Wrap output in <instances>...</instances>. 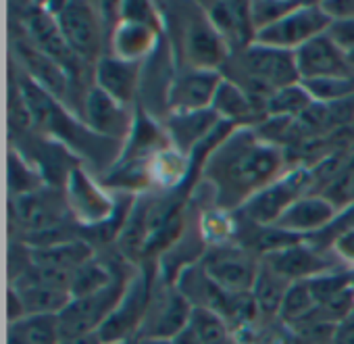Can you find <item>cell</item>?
Instances as JSON below:
<instances>
[{"mask_svg":"<svg viewBox=\"0 0 354 344\" xmlns=\"http://www.w3.org/2000/svg\"><path fill=\"white\" fill-rule=\"evenodd\" d=\"M315 105V100L310 98V94L306 92V88L302 84L283 88L279 92H275L267 105H265V113L271 117H294V115H304L310 107Z\"/></svg>","mask_w":354,"mask_h":344,"instance_id":"cell-30","label":"cell"},{"mask_svg":"<svg viewBox=\"0 0 354 344\" xmlns=\"http://www.w3.org/2000/svg\"><path fill=\"white\" fill-rule=\"evenodd\" d=\"M310 98L319 105H335L350 96H354V80L352 78H325L300 82Z\"/></svg>","mask_w":354,"mask_h":344,"instance_id":"cell-34","label":"cell"},{"mask_svg":"<svg viewBox=\"0 0 354 344\" xmlns=\"http://www.w3.org/2000/svg\"><path fill=\"white\" fill-rule=\"evenodd\" d=\"M86 121L94 127V132L117 138L129 129V117L121 102L111 98L100 88H94L86 96Z\"/></svg>","mask_w":354,"mask_h":344,"instance_id":"cell-20","label":"cell"},{"mask_svg":"<svg viewBox=\"0 0 354 344\" xmlns=\"http://www.w3.org/2000/svg\"><path fill=\"white\" fill-rule=\"evenodd\" d=\"M317 309V302L313 298L308 280H300V282H292V286L286 292V298L281 302L279 309V319L286 325H296L298 321H302L304 317H308L313 311Z\"/></svg>","mask_w":354,"mask_h":344,"instance_id":"cell-31","label":"cell"},{"mask_svg":"<svg viewBox=\"0 0 354 344\" xmlns=\"http://www.w3.org/2000/svg\"><path fill=\"white\" fill-rule=\"evenodd\" d=\"M281 150L254 129L240 127L225 136L205 163V178L221 209L244 207L257 192L279 180Z\"/></svg>","mask_w":354,"mask_h":344,"instance_id":"cell-1","label":"cell"},{"mask_svg":"<svg viewBox=\"0 0 354 344\" xmlns=\"http://www.w3.org/2000/svg\"><path fill=\"white\" fill-rule=\"evenodd\" d=\"M150 300V288L144 280V275L131 278L125 286V292L111 313V317L104 321V325L98 329V336L102 344H113V342H125L133 340L138 336L146 309Z\"/></svg>","mask_w":354,"mask_h":344,"instance_id":"cell-9","label":"cell"},{"mask_svg":"<svg viewBox=\"0 0 354 344\" xmlns=\"http://www.w3.org/2000/svg\"><path fill=\"white\" fill-rule=\"evenodd\" d=\"M201 265L209 278L230 294H250L261 267L248 251L236 246H213Z\"/></svg>","mask_w":354,"mask_h":344,"instance_id":"cell-8","label":"cell"},{"mask_svg":"<svg viewBox=\"0 0 354 344\" xmlns=\"http://www.w3.org/2000/svg\"><path fill=\"white\" fill-rule=\"evenodd\" d=\"M323 197L327 201H331L335 207H350L354 205V161L339 169V174L333 178V182L329 184V188L323 192Z\"/></svg>","mask_w":354,"mask_h":344,"instance_id":"cell-39","label":"cell"},{"mask_svg":"<svg viewBox=\"0 0 354 344\" xmlns=\"http://www.w3.org/2000/svg\"><path fill=\"white\" fill-rule=\"evenodd\" d=\"M240 67L246 78V84L250 86L246 94L252 98L261 96L263 102L290 86L300 84L298 67H296V55L281 48H271L252 42L246 46L240 55Z\"/></svg>","mask_w":354,"mask_h":344,"instance_id":"cell-2","label":"cell"},{"mask_svg":"<svg viewBox=\"0 0 354 344\" xmlns=\"http://www.w3.org/2000/svg\"><path fill=\"white\" fill-rule=\"evenodd\" d=\"M329 24L331 17L327 15L323 5H298L294 11H290L273 26L257 32L254 42L263 46L296 53L313 38L325 34Z\"/></svg>","mask_w":354,"mask_h":344,"instance_id":"cell-4","label":"cell"},{"mask_svg":"<svg viewBox=\"0 0 354 344\" xmlns=\"http://www.w3.org/2000/svg\"><path fill=\"white\" fill-rule=\"evenodd\" d=\"M88 261H92V248L82 240L50 242L32 251V263L36 267H50L67 273H73Z\"/></svg>","mask_w":354,"mask_h":344,"instance_id":"cell-23","label":"cell"},{"mask_svg":"<svg viewBox=\"0 0 354 344\" xmlns=\"http://www.w3.org/2000/svg\"><path fill=\"white\" fill-rule=\"evenodd\" d=\"M24 26L28 30V36L32 40V46L46 55L50 61H55L59 67H63L67 73H73L77 69V57L65 42L59 24L55 15L44 7H34L26 13Z\"/></svg>","mask_w":354,"mask_h":344,"instance_id":"cell-11","label":"cell"},{"mask_svg":"<svg viewBox=\"0 0 354 344\" xmlns=\"http://www.w3.org/2000/svg\"><path fill=\"white\" fill-rule=\"evenodd\" d=\"M184 48L194 69H209V71H217V67L227 59L230 53L227 42L211 26L205 11L203 17H196L186 26Z\"/></svg>","mask_w":354,"mask_h":344,"instance_id":"cell-14","label":"cell"},{"mask_svg":"<svg viewBox=\"0 0 354 344\" xmlns=\"http://www.w3.org/2000/svg\"><path fill=\"white\" fill-rule=\"evenodd\" d=\"M296 67L300 82L325 80V78H350V61L348 55L335 46V42L321 34L300 46L296 53Z\"/></svg>","mask_w":354,"mask_h":344,"instance_id":"cell-10","label":"cell"},{"mask_svg":"<svg viewBox=\"0 0 354 344\" xmlns=\"http://www.w3.org/2000/svg\"><path fill=\"white\" fill-rule=\"evenodd\" d=\"M61 344H102L98 334H86V336H75V338H67L61 340Z\"/></svg>","mask_w":354,"mask_h":344,"instance_id":"cell-44","label":"cell"},{"mask_svg":"<svg viewBox=\"0 0 354 344\" xmlns=\"http://www.w3.org/2000/svg\"><path fill=\"white\" fill-rule=\"evenodd\" d=\"M203 11L227 46H244L254 38L248 3H205Z\"/></svg>","mask_w":354,"mask_h":344,"instance_id":"cell-17","label":"cell"},{"mask_svg":"<svg viewBox=\"0 0 354 344\" xmlns=\"http://www.w3.org/2000/svg\"><path fill=\"white\" fill-rule=\"evenodd\" d=\"M300 3H279V0L277 3H250V19H252L254 36H257V32L273 26L281 17H286Z\"/></svg>","mask_w":354,"mask_h":344,"instance_id":"cell-38","label":"cell"},{"mask_svg":"<svg viewBox=\"0 0 354 344\" xmlns=\"http://www.w3.org/2000/svg\"><path fill=\"white\" fill-rule=\"evenodd\" d=\"M308 286H310V292H313V298L319 305L331 300L333 296L354 288V275L348 271V269H331L327 273H321L317 278H310L308 280Z\"/></svg>","mask_w":354,"mask_h":344,"instance_id":"cell-35","label":"cell"},{"mask_svg":"<svg viewBox=\"0 0 354 344\" xmlns=\"http://www.w3.org/2000/svg\"><path fill=\"white\" fill-rule=\"evenodd\" d=\"M17 53L24 59L30 75L34 78V82L50 96L55 98H63L69 86V73L59 67L55 61H50L46 55H42L40 51H36L30 44L19 42L17 44Z\"/></svg>","mask_w":354,"mask_h":344,"instance_id":"cell-24","label":"cell"},{"mask_svg":"<svg viewBox=\"0 0 354 344\" xmlns=\"http://www.w3.org/2000/svg\"><path fill=\"white\" fill-rule=\"evenodd\" d=\"M313 171L308 169H294L290 174L281 176L261 192H257L242 209L240 213L250 219L257 226L271 228L277 224V219L298 201L304 197L306 188L313 184Z\"/></svg>","mask_w":354,"mask_h":344,"instance_id":"cell-3","label":"cell"},{"mask_svg":"<svg viewBox=\"0 0 354 344\" xmlns=\"http://www.w3.org/2000/svg\"><path fill=\"white\" fill-rule=\"evenodd\" d=\"M113 344H133V340H125V342H113Z\"/></svg>","mask_w":354,"mask_h":344,"instance_id":"cell-46","label":"cell"},{"mask_svg":"<svg viewBox=\"0 0 354 344\" xmlns=\"http://www.w3.org/2000/svg\"><path fill=\"white\" fill-rule=\"evenodd\" d=\"M192 311L194 307L180 290L165 284L158 290L150 292L148 309L136 338L173 340L177 334L188 327Z\"/></svg>","mask_w":354,"mask_h":344,"instance_id":"cell-7","label":"cell"},{"mask_svg":"<svg viewBox=\"0 0 354 344\" xmlns=\"http://www.w3.org/2000/svg\"><path fill=\"white\" fill-rule=\"evenodd\" d=\"M337 48H342L346 55L354 53V15L352 17H339L331 19L327 32H325Z\"/></svg>","mask_w":354,"mask_h":344,"instance_id":"cell-40","label":"cell"},{"mask_svg":"<svg viewBox=\"0 0 354 344\" xmlns=\"http://www.w3.org/2000/svg\"><path fill=\"white\" fill-rule=\"evenodd\" d=\"M15 290L19 292L26 313L30 315H61L63 309L71 302V292L48 286L40 282L38 278L28 271L21 275L15 284Z\"/></svg>","mask_w":354,"mask_h":344,"instance_id":"cell-21","label":"cell"},{"mask_svg":"<svg viewBox=\"0 0 354 344\" xmlns=\"http://www.w3.org/2000/svg\"><path fill=\"white\" fill-rule=\"evenodd\" d=\"M59 30L73 51V55L82 61H100L102 55V21L96 9L88 3H59V7L48 9Z\"/></svg>","mask_w":354,"mask_h":344,"instance_id":"cell-5","label":"cell"},{"mask_svg":"<svg viewBox=\"0 0 354 344\" xmlns=\"http://www.w3.org/2000/svg\"><path fill=\"white\" fill-rule=\"evenodd\" d=\"M9 344H61L59 315H30L11 323Z\"/></svg>","mask_w":354,"mask_h":344,"instance_id":"cell-27","label":"cell"},{"mask_svg":"<svg viewBox=\"0 0 354 344\" xmlns=\"http://www.w3.org/2000/svg\"><path fill=\"white\" fill-rule=\"evenodd\" d=\"M221 80L223 78L219 71L209 69H192L184 73L169 92V105L173 113H196L211 109Z\"/></svg>","mask_w":354,"mask_h":344,"instance_id":"cell-13","label":"cell"},{"mask_svg":"<svg viewBox=\"0 0 354 344\" xmlns=\"http://www.w3.org/2000/svg\"><path fill=\"white\" fill-rule=\"evenodd\" d=\"M331 251H335V257L344 263L354 265V230L344 234L342 238H337L331 246Z\"/></svg>","mask_w":354,"mask_h":344,"instance_id":"cell-41","label":"cell"},{"mask_svg":"<svg viewBox=\"0 0 354 344\" xmlns=\"http://www.w3.org/2000/svg\"><path fill=\"white\" fill-rule=\"evenodd\" d=\"M67 192V203L82 224H102L113 211V205L104 192L94 182H90L80 169H73L69 174Z\"/></svg>","mask_w":354,"mask_h":344,"instance_id":"cell-18","label":"cell"},{"mask_svg":"<svg viewBox=\"0 0 354 344\" xmlns=\"http://www.w3.org/2000/svg\"><path fill=\"white\" fill-rule=\"evenodd\" d=\"M113 282H115V275L104 265H100L92 259L73 271V275H71V298L96 294V292L104 290L106 286H111Z\"/></svg>","mask_w":354,"mask_h":344,"instance_id":"cell-32","label":"cell"},{"mask_svg":"<svg viewBox=\"0 0 354 344\" xmlns=\"http://www.w3.org/2000/svg\"><path fill=\"white\" fill-rule=\"evenodd\" d=\"M217 121L219 115L213 109L196 113H173L167 121V127L180 152L186 154L215 129Z\"/></svg>","mask_w":354,"mask_h":344,"instance_id":"cell-22","label":"cell"},{"mask_svg":"<svg viewBox=\"0 0 354 344\" xmlns=\"http://www.w3.org/2000/svg\"><path fill=\"white\" fill-rule=\"evenodd\" d=\"M154 44V30L138 21H121L113 38V57L138 63Z\"/></svg>","mask_w":354,"mask_h":344,"instance_id":"cell-26","label":"cell"},{"mask_svg":"<svg viewBox=\"0 0 354 344\" xmlns=\"http://www.w3.org/2000/svg\"><path fill=\"white\" fill-rule=\"evenodd\" d=\"M125 286L127 282H119L115 278L111 286H106L104 290L96 294L71 298V302L59 315L61 340L86 336V334H98V329L104 325V321L111 317V313L119 305L125 292Z\"/></svg>","mask_w":354,"mask_h":344,"instance_id":"cell-6","label":"cell"},{"mask_svg":"<svg viewBox=\"0 0 354 344\" xmlns=\"http://www.w3.org/2000/svg\"><path fill=\"white\" fill-rule=\"evenodd\" d=\"M140 63L123 61L117 57H102L96 63V82L102 92L121 102L123 107L131 102L138 86Z\"/></svg>","mask_w":354,"mask_h":344,"instance_id":"cell-19","label":"cell"},{"mask_svg":"<svg viewBox=\"0 0 354 344\" xmlns=\"http://www.w3.org/2000/svg\"><path fill=\"white\" fill-rule=\"evenodd\" d=\"M331 344H354V311L335 325Z\"/></svg>","mask_w":354,"mask_h":344,"instance_id":"cell-42","label":"cell"},{"mask_svg":"<svg viewBox=\"0 0 354 344\" xmlns=\"http://www.w3.org/2000/svg\"><path fill=\"white\" fill-rule=\"evenodd\" d=\"M211 109L223 119H244L252 113L254 102L240 84L223 78L215 92Z\"/></svg>","mask_w":354,"mask_h":344,"instance_id":"cell-29","label":"cell"},{"mask_svg":"<svg viewBox=\"0 0 354 344\" xmlns=\"http://www.w3.org/2000/svg\"><path fill=\"white\" fill-rule=\"evenodd\" d=\"M148 182L171 188L186 174V154L180 150H156L148 161Z\"/></svg>","mask_w":354,"mask_h":344,"instance_id":"cell-28","label":"cell"},{"mask_svg":"<svg viewBox=\"0 0 354 344\" xmlns=\"http://www.w3.org/2000/svg\"><path fill=\"white\" fill-rule=\"evenodd\" d=\"M337 215V207L327 201L323 194H304L298 199L279 219L273 228L283 230L288 234H317L325 230L333 217Z\"/></svg>","mask_w":354,"mask_h":344,"instance_id":"cell-15","label":"cell"},{"mask_svg":"<svg viewBox=\"0 0 354 344\" xmlns=\"http://www.w3.org/2000/svg\"><path fill=\"white\" fill-rule=\"evenodd\" d=\"M133 344H173L165 338H133Z\"/></svg>","mask_w":354,"mask_h":344,"instance_id":"cell-45","label":"cell"},{"mask_svg":"<svg viewBox=\"0 0 354 344\" xmlns=\"http://www.w3.org/2000/svg\"><path fill=\"white\" fill-rule=\"evenodd\" d=\"M292 286L290 280H286L283 275H279L275 269H271L265 261L259 267L257 280L252 284L250 296L254 302V309L265 315V317H275L279 315L281 302L286 298L288 288Z\"/></svg>","mask_w":354,"mask_h":344,"instance_id":"cell-25","label":"cell"},{"mask_svg":"<svg viewBox=\"0 0 354 344\" xmlns=\"http://www.w3.org/2000/svg\"><path fill=\"white\" fill-rule=\"evenodd\" d=\"M67 205H69L67 201H61L57 194L53 192L48 194L44 190L17 197V205H15L17 224L34 234L50 232L63 224Z\"/></svg>","mask_w":354,"mask_h":344,"instance_id":"cell-16","label":"cell"},{"mask_svg":"<svg viewBox=\"0 0 354 344\" xmlns=\"http://www.w3.org/2000/svg\"><path fill=\"white\" fill-rule=\"evenodd\" d=\"M263 261L290 282L317 278L321 273L331 271L337 265V261L327 257L321 248H315L313 244H298V242L265 255Z\"/></svg>","mask_w":354,"mask_h":344,"instance_id":"cell-12","label":"cell"},{"mask_svg":"<svg viewBox=\"0 0 354 344\" xmlns=\"http://www.w3.org/2000/svg\"><path fill=\"white\" fill-rule=\"evenodd\" d=\"M9 182H11V190L17 197H24V194L40 190L42 180L17 154H11L9 156Z\"/></svg>","mask_w":354,"mask_h":344,"instance_id":"cell-37","label":"cell"},{"mask_svg":"<svg viewBox=\"0 0 354 344\" xmlns=\"http://www.w3.org/2000/svg\"><path fill=\"white\" fill-rule=\"evenodd\" d=\"M234 232H236V224L221 209L209 211L201 219V236L215 246H225V240H230Z\"/></svg>","mask_w":354,"mask_h":344,"instance_id":"cell-36","label":"cell"},{"mask_svg":"<svg viewBox=\"0 0 354 344\" xmlns=\"http://www.w3.org/2000/svg\"><path fill=\"white\" fill-rule=\"evenodd\" d=\"M171 342H173V344H203V342L198 340V336L192 332V327H190V325H188L184 332L177 334Z\"/></svg>","mask_w":354,"mask_h":344,"instance_id":"cell-43","label":"cell"},{"mask_svg":"<svg viewBox=\"0 0 354 344\" xmlns=\"http://www.w3.org/2000/svg\"><path fill=\"white\" fill-rule=\"evenodd\" d=\"M192 332L198 336V340L203 344H223L230 340V327H227V321L215 313V311H209V309H196L192 311V317H190V323Z\"/></svg>","mask_w":354,"mask_h":344,"instance_id":"cell-33","label":"cell"}]
</instances>
